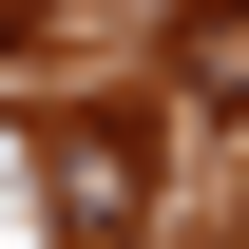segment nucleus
Instances as JSON below:
<instances>
[{
    "instance_id": "nucleus-2",
    "label": "nucleus",
    "mask_w": 249,
    "mask_h": 249,
    "mask_svg": "<svg viewBox=\"0 0 249 249\" xmlns=\"http://www.w3.org/2000/svg\"><path fill=\"white\" fill-rule=\"evenodd\" d=\"M173 77H192V96H211V115H249V0H211V19H192V38H173Z\"/></svg>"
},
{
    "instance_id": "nucleus-1",
    "label": "nucleus",
    "mask_w": 249,
    "mask_h": 249,
    "mask_svg": "<svg viewBox=\"0 0 249 249\" xmlns=\"http://www.w3.org/2000/svg\"><path fill=\"white\" fill-rule=\"evenodd\" d=\"M38 211L58 230H134L154 211V115H58L38 134Z\"/></svg>"
}]
</instances>
